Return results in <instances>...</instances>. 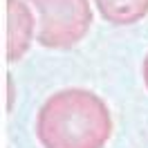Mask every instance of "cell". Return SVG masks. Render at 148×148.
Returning a JSON list of instances; mask_svg holds the SVG:
<instances>
[{
    "label": "cell",
    "instance_id": "cell-5",
    "mask_svg": "<svg viewBox=\"0 0 148 148\" xmlns=\"http://www.w3.org/2000/svg\"><path fill=\"white\" fill-rule=\"evenodd\" d=\"M7 85H9V103H7V110L14 108V79L7 76Z\"/></svg>",
    "mask_w": 148,
    "mask_h": 148
},
{
    "label": "cell",
    "instance_id": "cell-1",
    "mask_svg": "<svg viewBox=\"0 0 148 148\" xmlns=\"http://www.w3.org/2000/svg\"><path fill=\"white\" fill-rule=\"evenodd\" d=\"M112 135V114L99 94L65 88L47 99L36 117L43 148H103Z\"/></svg>",
    "mask_w": 148,
    "mask_h": 148
},
{
    "label": "cell",
    "instance_id": "cell-4",
    "mask_svg": "<svg viewBox=\"0 0 148 148\" xmlns=\"http://www.w3.org/2000/svg\"><path fill=\"white\" fill-rule=\"evenodd\" d=\"M94 5L110 25H135L148 16V0H94Z\"/></svg>",
    "mask_w": 148,
    "mask_h": 148
},
{
    "label": "cell",
    "instance_id": "cell-6",
    "mask_svg": "<svg viewBox=\"0 0 148 148\" xmlns=\"http://www.w3.org/2000/svg\"><path fill=\"white\" fill-rule=\"evenodd\" d=\"M141 74H144V85L148 88V54L144 58V65H141Z\"/></svg>",
    "mask_w": 148,
    "mask_h": 148
},
{
    "label": "cell",
    "instance_id": "cell-3",
    "mask_svg": "<svg viewBox=\"0 0 148 148\" xmlns=\"http://www.w3.org/2000/svg\"><path fill=\"white\" fill-rule=\"evenodd\" d=\"M36 34L34 14L25 0H7V61L16 63L29 52Z\"/></svg>",
    "mask_w": 148,
    "mask_h": 148
},
{
    "label": "cell",
    "instance_id": "cell-2",
    "mask_svg": "<svg viewBox=\"0 0 148 148\" xmlns=\"http://www.w3.org/2000/svg\"><path fill=\"white\" fill-rule=\"evenodd\" d=\"M38 14V43L47 49L79 45L92 27L90 0H27Z\"/></svg>",
    "mask_w": 148,
    "mask_h": 148
}]
</instances>
